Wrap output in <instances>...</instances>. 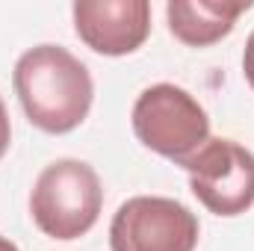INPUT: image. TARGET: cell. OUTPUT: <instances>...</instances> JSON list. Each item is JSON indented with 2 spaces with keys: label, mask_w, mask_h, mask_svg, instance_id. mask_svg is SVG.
<instances>
[{
  "label": "cell",
  "mask_w": 254,
  "mask_h": 251,
  "mask_svg": "<svg viewBox=\"0 0 254 251\" xmlns=\"http://www.w3.org/2000/svg\"><path fill=\"white\" fill-rule=\"evenodd\" d=\"M12 80L30 125L45 133H71L92 110V74L60 45H39L21 54Z\"/></svg>",
  "instance_id": "cell-1"
},
{
  "label": "cell",
  "mask_w": 254,
  "mask_h": 251,
  "mask_svg": "<svg viewBox=\"0 0 254 251\" xmlns=\"http://www.w3.org/2000/svg\"><path fill=\"white\" fill-rule=\"evenodd\" d=\"M104 189L98 172L83 160H57L51 163L30 195V213L36 228L60 243L80 240L89 234L101 216Z\"/></svg>",
  "instance_id": "cell-2"
},
{
  "label": "cell",
  "mask_w": 254,
  "mask_h": 251,
  "mask_svg": "<svg viewBox=\"0 0 254 251\" xmlns=\"http://www.w3.org/2000/svg\"><path fill=\"white\" fill-rule=\"evenodd\" d=\"M133 133L154 154L184 166L210 139V119L187 89L175 83L148 86L133 104Z\"/></svg>",
  "instance_id": "cell-3"
},
{
  "label": "cell",
  "mask_w": 254,
  "mask_h": 251,
  "mask_svg": "<svg viewBox=\"0 0 254 251\" xmlns=\"http://www.w3.org/2000/svg\"><path fill=\"white\" fill-rule=\"evenodd\" d=\"M198 219L175 198L136 195L119 207L110 225L113 251H195Z\"/></svg>",
  "instance_id": "cell-4"
},
{
  "label": "cell",
  "mask_w": 254,
  "mask_h": 251,
  "mask_svg": "<svg viewBox=\"0 0 254 251\" xmlns=\"http://www.w3.org/2000/svg\"><path fill=\"white\" fill-rule=\"evenodd\" d=\"M192 195L216 216H240L254 204V154L234 139H207L184 163Z\"/></svg>",
  "instance_id": "cell-5"
},
{
  "label": "cell",
  "mask_w": 254,
  "mask_h": 251,
  "mask_svg": "<svg viewBox=\"0 0 254 251\" xmlns=\"http://www.w3.org/2000/svg\"><path fill=\"white\" fill-rule=\"evenodd\" d=\"M71 15L80 42L104 57L133 54L151 33L148 0H80Z\"/></svg>",
  "instance_id": "cell-6"
},
{
  "label": "cell",
  "mask_w": 254,
  "mask_h": 251,
  "mask_svg": "<svg viewBox=\"0 0 254 251\" xmlns=\"http://www.w3.org/2000/svg\"><path fill=\"white\" fill-rule=\"evenodd\" d=\"M252 9V0H172L166 6L169 30L178 42L190 48H207L225 39L237 18Z\"/></svg>",
  "instance_id": "cell-7"
},
{
  "label": "cell",
  "mask_w": 254,
  "mask_h": 251,
  "mask_svg": "<svg viewBox=\"0 0 254 251\" xmlns=\"http://www.w3.org/2000/svg\"><path fill=\"white\" fill-rule=\"evenodd\" d=\"M243 71H246V80H249V86L254 89V30H252V36H249V42H246V54H243Z\"/></svg>",
  "instance_id": "cell-8"
},
{
  "label": "cell",
  "mask_w": 254,
  "mask_h": 251,
  "mask_svg": "<svg viewBox=\"0 0 254 251\" xmlns=\"http://www.w3.org/2000/svg\"><path fill=\"white\" fill-rule=\"evenodd\" d=\"M9 139H12L9 113H6V107H3V101H0V160H3V154H6V148H9Z\"/></svg>",
  "instance_id": "cell-9"
},
{
  "label": "cell",
  "mask_w": 254,
  "mask_h": 251,
  "mask_svg": "<svg viewBox=\"0 0 254 251\" xmlns=\"http://www.w3.org/2000/svg\"><path fill=\"white\" fill-rule=\"evenodd\" d=\"M0 251H18V249H15V246L6 240V237H0Z\"/></svg>",
  "instance_id": "cell-10"
}]
</instances>
